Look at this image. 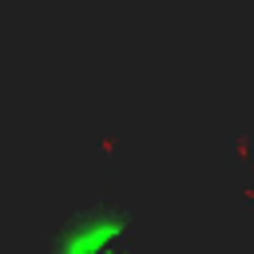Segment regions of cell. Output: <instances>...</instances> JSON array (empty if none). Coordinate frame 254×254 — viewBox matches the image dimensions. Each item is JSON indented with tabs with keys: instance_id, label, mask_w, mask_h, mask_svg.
Wrapping results in <instances>:
<instances>
[{
	"instance_id": "obj_1",
	"label": "cell",
	"mask_w": 254,
	"mask_h": 254,
	"mask_svg": "<svg viewBox=\"0 0 254 254\" xmlns=\"http://www.w3.org/2000/svg\"><path fill=\"white\" fill-rule=\"evenodd\" d=\"M48 254H143V242L123 202L95 198L67 210L56 222L48 238Z\"/></svg>"
}]
</instances>
